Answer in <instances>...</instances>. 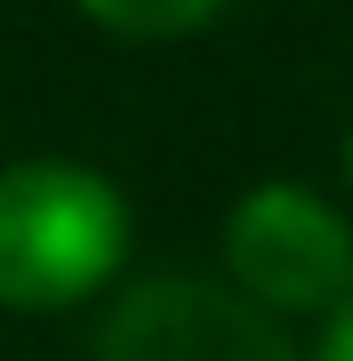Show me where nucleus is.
I'll return each instance as SVG.
<instances>
[{
    "instance_id": "obj_6",
    "label": "nucleus",
    "mask_w": 353,
    "mask_h": 361,
    "mask_svg": "<svg viewBox=\"0 0 353 361\" xmlns=\"http://www.w3.org/2000/svg\"><path fill=\"white\" fill-rule=\"evenodd\" d=\"M345 177H353V137H345Z\"/></svg>"
},
{
    "instance_id": "obj_3",
    "label": "nucleus",
    "mask_w": 353,
    "mask_h": 361,
    "mask_svg": "<svg viewBox=\"0 0 353 361\" xmlns=\"http://www.w3.org/2000/svg\"><path fill=\"white\" fill-rule=\"evenodd\" d=\"M97 361H297V345L241 289L161 273V281H137L105 313Z\"/></svg>"
},
{
    "instance_id": "obj_2",
    "label": "nucleus",
    "mask_w": 353,
    "mask_h": 361,
    "mask_svg": "<svg viewBox=\"0 0 353 361\" xmlns=\"http://www.w3.org/2000/svg\"><path fill=\"white\" fill-rule=\"evenodd\" d=\"M225 273L265 313H337L353 297V225L305 185H257L225 217Z\"/></svg>"
},
{
    "instance_id": "obj_1",
    "label": "nucleus",
    "mask_w": 353,
    "mask_h": 361,
    "mask_svg": "<svg viewBox=\"0 0 353 361\" xmlns=\"http://www.w3.org/2000/svg\"><path fill=\"white\" fill-rule=\"evenodd\" d=\"M129 257V201L80 161L0 169V305L65 313Z\"/></svg>"
},
{
    "instance_id": "obj_4",
    "label": "nucleus",
    "mask_w": 353,
    "mask_h": 361,
    "mask_svg": "<svg viewBox=\"0 0 353 361\" xmlns=\"http://www.w3.org/2000/svg\"><path fill=\"white\" fill-rule=\"evenodd\" d=\"M105 32H129V40H177V32H201L225 0H80Z\"/></svg>"
},
{
    "instance_id": "obj_5",
    "label": "nucleus",
    "mask_w": 353,
    "mask_h": 361,
    "mask_svg": "<svg viewBox=\"0 0 353 361\" xmlns=\"http://www.w3.org/2000/svg\"><path fill=\"white\" fill-rule=\"evenodd\" d=\"M314 361H353V297L321 322V353H314Z\"/></svg>"
}]
</instances>
